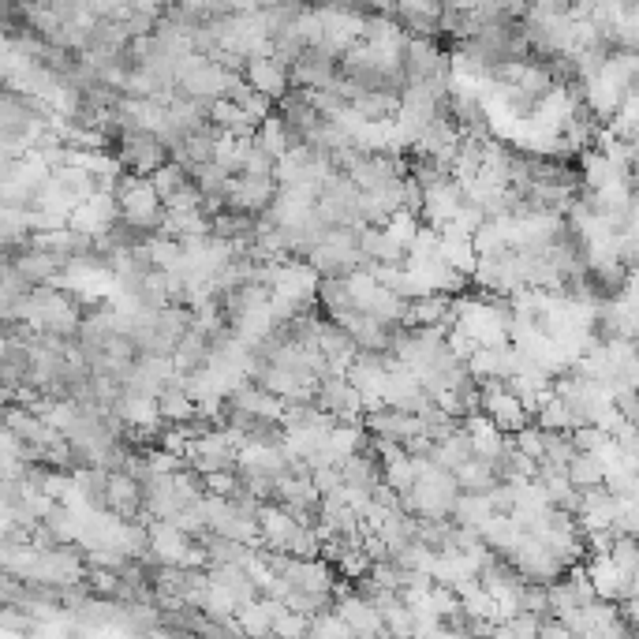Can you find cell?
Instances as JSON below:
<instances>
[{"label":"cell","mask_w":639,"mask_h":639,"mask_svg":"<svg viewBox=\"0 0 639 639\" xmlns=\"http://www.w3.org/2000/svg\"><path fill=\"white\" fill-rule=\"evenodd\" d=\"M292 598H307V595H299V591H296ZM292 606H296V610H307V606H311V610H314V606H318V598H311V602H292Z\"/></svg>","instance_id":"obj_1"}]
</instances>
